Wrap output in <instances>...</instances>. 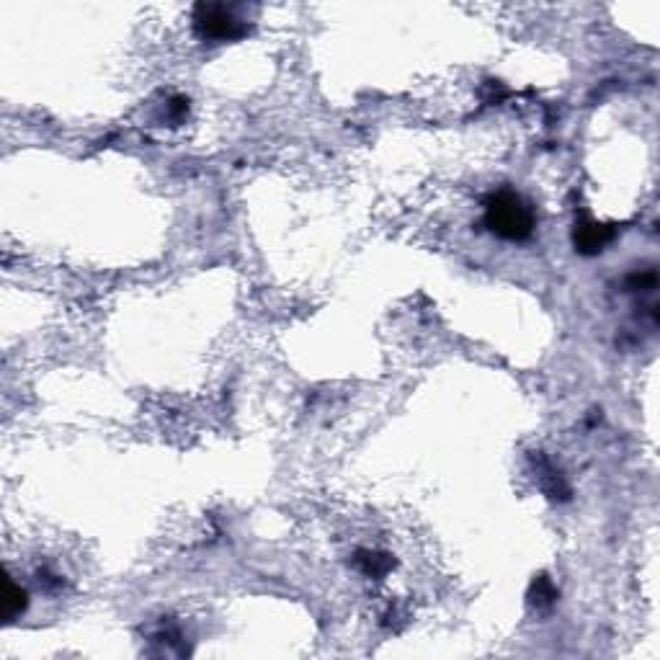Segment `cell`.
<instances>
[{
    "label": "cell",
    "mask_w": 660,
    "mask_h": 660,
    "mask_svg": "<svg viewBox=\"0 0 660 660\" xmlns=\"http://www.w3.org/2000/svg\"><path fill=\"white\" fill-rule=\"evenodd\" d=\"M194 24L199 29L201 36L207 39H238L245 34V26L232 16L230 11L222 6H196L194 11Z\"/></svg>",
    "instance_id": "cell-2"
},
{
    "label": "cell",
    "mask_w": 660,
    "mask_h": 660,
    "mask_svg": "<svg viewBox=\"0 0 660 660\" xmlns=\"http://www.w3.org/2000/svg\"><path fill=\"white\" fill-rule=\"evenodd\" d=\"M532 596H537V598H532L537 606H547V604H552V601L557 598V591H555V586L547 581V578H539V581L532 586Z\"/></svg>",
    "instance_id": "cell-6"
},
{
    "label": "cell",
    "mask_w": 660,
    "mask_h": 660,
    "mask_svg": "<svg viewBox=\"0 0 660 660\" xmlns=\"http://www.w3.org/2000/svg\"><path fill=\"white\" fill-rule=\"evenodd\" d=\"M358 565L366 575H382L390 567V557L377 552H358Z\"/></svg>",
    "instance_id": "cell-5"
},
{
    "label": "cell",
    "mask_w": 660,
    "mask_h": 660,
    "mask_svg": "<svg viewBox=\"0 0 660 660\" xmlns=\"http://www.w3.org/2000/svg\"><path fill=\"white\" fill-rule=\"evenodd\" d=\"M3 606H6V617H8V619H13L16 614H21L26 609V591L18 588V586H13V583L8 581V586H6V598H3Z\"/></svg>",
    "instance_id": "cell-4"
},
{
    "label": "cell",
    "mask_w": 660,
    "mask_h": 660,
    "mask_svg": "<svg viewBox=\"0 0 660 660\" xmlns=\"http://www.w3.org/2000/svg\"><path fill=\"white\" fill-rule=\"evenodd\" d=\"M614 238V230L609 224H598V222H578L573 232V243L575 250L583 255H596L601 253Z\"/></svg>",
    "instance_id": "cell-3"
},
{
    "label": "cell",
    "mask_w": 660,
    "mask_h": 660,
    "mask_svg": "<svg viewBox=\"0 0 660 660\" xmlns=\"http://www.w3.org/2000/svg\"><path fill=\"white\" fill-rule=\"evenodd\" d=\"M485 224L498 238L521 243L532 238L537 222H534V212L518 194L498 191L485 201Z\"/></svg>",
    "instance_id": "cell-1"
},
{
    "label": "cell",
    "mask_w": 660,
    "mask_h": 660,
    "mask_svg": "<svg viewBox=\"0 0 660 660\" xmlns=\"http://www.w3.org/2000/svg\"><path fill=\"white\" fill-rule=\"evenodd\" d=\"M655 281H658L655 271H647V274H635V276L629 278V289H642V292H647V289H655Z\"/></svg>",
    "instance_id": "cell-7"
}]
</instances>
